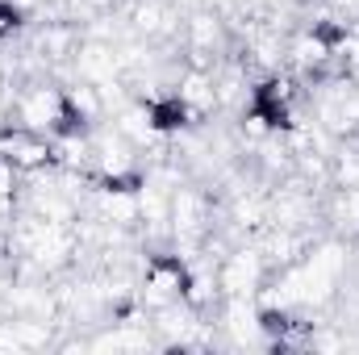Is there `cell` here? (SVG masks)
<instances>
[{
    "instance_id": "obj_1",
    "label": "cell",
    "mask_w": 359,
    "mask_h": 355,
    "mask_svg": "<svg viewBox=\"0 0 359 355\" xmlns=\"http://www.w3.org/2000/svg\"><path fill=\"white\" fill-rule=\"evenodd\" d=\"M4 117L13 126H25L34 134H46V138H59L67 130H92L84 126L76 113H72V100H67V88L46 80V76H34V80H21L8 105H4Z\"/></svg>"
},
{
    "instance_id": "obj_2",
    "label": "cell",
    "mask_w": 359,
    "mask_h": 355,
    "mask_svg": "<svg viewBox=\"0 0 359 355\" xmlns=\"http://www.w3.org/2000/svg\"><path fill=\"white\" fill-rule=\"evenodd\" d=\"M142 176V147L130 142L117 126H92V184L138 188Z\"/></svg>"
},
{
    "instance_id": "obj_3",
    "label": "cell",
    "mask_w": 359,
    "mask_h": 355,
    "mask_svg": "<svg viewBox=\"0 0 359 355\" xmlns=\"http://www.w3.org/2000/svg\"><path fill=\"white\" fill-rule=\"evenodd\" d=\"M188 288V260L180 251H147V260L138 267V305L147 314H163L184 301Z\"/></svg>"
},
{
    "instance_id": "obj_4",
    "label": "cell",
    "mask_w": 359,
    "mask_h": 355,
    "mask_svg": "<svg viewBox=\"0 0 359 355\" xmlns=\"http://www.w3.org/2000/svg\"><path fill=\"white\" fill-rule=\"evenodd\" d=\"M264 280H268V264H264V251L255 247V239H238L217 260V288H222V297H255Z\"/></svg>"
},
{
    "instance_id": "obj_5",
    "label": "cell",
    "mask_w": 359,
    "mask_h": 355,
    "mask_svg": "<svg viewBox=\"0 0 359 355\" xmlns=\"http://www.w3.org/2000/svg\"><path fill=\"white\" fill-rule=\"evenodd\" d=\"M0 159H8L21 176L50 172V168H55V138L4 121V126H0Z\"/></svg>"
},
{
    "instance_id": "obj_6",
    "label": "cell",
    "mask_w": 359,
    "mask_h": 355,
    "mask_svg": "<svg viewBox=\"0 0 359 355\" xmlns=\"http://www.w3.org/2000/svg\"><path fill=\"white\" fill-rule=\"evenodd\" d=\"M172 96L184 105V113L192 121H205L209 113H217V88H213V67H196L184 63L172 80Z\"/></svg>"
},
{
    "instance_id": "obj_7",
    "label": "cell",
    "mask_w": 359,
    "mask_h": 355,
    "mask_svg": "<svg viewBox=\"0 0 359 355\" xmlns=\"http://www.w3.org/2000/svg\"><path fill=\"white\" fill-rule=\"evenodd\" d=\"M192 4H196V8H217V13L226 8V0H192Z\"/></svg>"
},
{
    "instance_id": "obj_8",
    "label": "cell",
    "mask_w": 359,
    "mask_h": 355,
    "mask_svg": "<svg viewBox=\"0 0 359 355\" xmlns=\"http://www.w3.org/2000/svg\"><path fill=\"white\" fill-rule=\"evenodd\" d=\"M100 4H117V0H100Z\"/></svg>"
},
{
    "instance_id": "obj_9",
    "label": "cell",
    "mask_w": 359,
    "mask_h": 355,
    "mask_svg": "<svg viewBox=\"0 0 359 355\" xmlns=\"http://www.w3.org/2000/svg\"><path fill=\"white\" fill-rule=\"evenodd\" d=\"M355 80H359V76H355Z\"/></svg>"
}]
</instances>
